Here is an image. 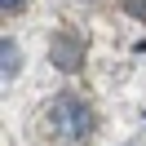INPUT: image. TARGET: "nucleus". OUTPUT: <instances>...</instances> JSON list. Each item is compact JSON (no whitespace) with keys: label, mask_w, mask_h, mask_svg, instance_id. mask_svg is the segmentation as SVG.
Listing matches in <instances>:
<instances>
[{"label":"nucleus","mask_w":146,"mask_h":146,"mask_svg":"<svg viewBox=\"0 0 146 146\" xmlns=\"http://www.w3.org/2000/svg\"><path fill=\"white\" fill-rule=\"evenodd\" d=\"M93 124H98V115H93V106L80 98V93H58L53 102L44 106V128H49V142L58 146H84L93 137Z\"/></svg>","instance_id":"1"},{"label":"nucleus","mask_w":146,"mask_h":146,"mask_svg":"<svg viewBox=\"0 0 146 146\" xmlns=\"http://www.w3.org/2000/svg\"><path fill=\"white\" fill-rule=\"evenodd\" d=\"M80 40H66V36H58L53 40V58H58V66H62V71H75V66H80Z\"/></svg>","instance_id":"2"},{"label":"nucleus","mask_w":146,"mask_h":146,"mask_svg":"<svg viewBox=\"0 0 146 146\" xmlns=\"http://www.w3.org/2000/svg\"><path fill=\"white\" fill-rule=\"evenodd\" d=\"M124 9L133 13V18H142V22H146V0H124Z\"/></svg>","instance_id":"3"},{"label":"nucleus","mask_w":146,"mask_h":146,"mask_svg":"<svg viewBox=\"0 0 146 146\" xmlns=\"http://www.w3.org/2000/svg\"><path fill=\"white\" fill-rule=\"evenodd\" d=\"M0 5H5V13H18L22 5H27V0H0Z\"/></svg>","instance_id":"4"}]
</instances>
